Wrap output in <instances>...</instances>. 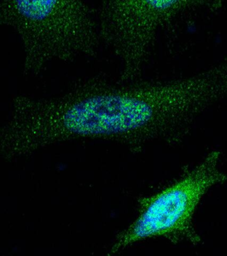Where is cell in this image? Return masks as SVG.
<instances>
[{
	"label": "cell",
	"mask_w": 227,
	"mask_h": 256,
	"mask_svg": "<svg viewBox=\"0 0 227 256\" xmlns=\"http://www.w3.org/2000/svg\"><path fill=\"white\" fill-rule=\"evenodd\" d=\"M227 0H101L99 30L103 42L120 64L119 80L140 77L157 38L183 17L215 12Z\"/></svg>",
	"instance_id": "3957f363"
},
{
	"label": "cell",
	"mask_w": 227,
	"mask_h": 256,
	"mask_svg": "<svg viewBox=\"0 0 227 256\" xmlns=\"http://www.w3.org/2000/svg\"><path fill=\"white\" fill-rule=\"evenodd\" d=\"M207 101L204 84L195 75L136 84L86 78L57 97L15 98L1 130V151L15 159L77 139L110 140L135 151L157 140L177 144Z\"/></svg>",
	"instance_id": "6da1fadb"
},
{
	"label": "cell",
	"mask_w": 227,
	"mask_h": 256,
	"mask_svg": "<svg viewBox=\"0 0 227 256\" xmlns=\"http://www.w3.org/2000/svg\"><path fill=\"white\" fill-rule=\"evenodd\" d=\"M221 152L213 150L176 181L139 202L135 221L115 240L109 255L119 253L143 240L163 238L174 244L199 245L201 238L193 219L201 200L214 186L224 183L219 167Z\"/></svg>",
	"instance_id": "277c9868"
},
{
	"label": "cell",
	"mask_w": 227,
	"mask_h": 256,
	"mask_svg": "<svg viewBox=\"0 0 227 256\" xmlns=\"http://www.w3.org/2000/svg\"><path fill=\"white\" fill-rule=\"evenodd\" d=\"M1 21L19 38L27 76L55 62L95 57L101 42L84 0H1Z\"/></svg>",
	"instance_id": "7a4b0ae2"
}]
</instances>
